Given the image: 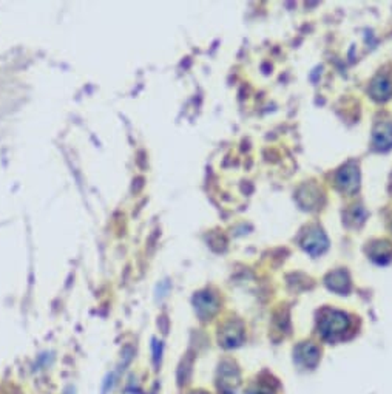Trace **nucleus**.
I'll use <instances>...</instances> for the list:
<instances>
[{
  "instance_id": "obj_1",
  "label": "nucleus",
  "mask_w": 392,
  "mask_h": 394,
  "mask_svg": "<svg viewBox=\"0 0 392 394\" xmlns=\"http://www.w3.org/2000/svg\"><path fill=\"white\" fill-rule=\"evenodd\" d=\"M351 326L349 317L344 313H340V311L333 309H326L321 313V319L318 322V328L321 335L326 340L336 342L344 338V334L348 333V329Z\"/></svg>"
},
{
  "instance_id": "obj_2",
  "label": "nucleus",
  "mask_w": 392,
  "mask_h": 394,
  "mask_svg": "<svg viewBox=\"0 0 392 394\" xmlns=\"http://www.w3.org/2000/svg\"><path fill=\"white\" fill-rule=\"evenodd\" d=\"M303 246L307 252L312 253V256H318V253L323 252L327 247V240L324 237V234L317 229V231H311L306 235Z\"/></svg>"
},
{
  "instance_id": "obj_3",
  "label": "nucleus",
  "mask_w": 392,
  "mask_h": 394,
  "mask_svg": "<svg viewBox=\"0 0 392 394\" xmlns=\"http://www.w3.org/2000/svg\"><path fill=\"white\" fill-rule=\"evenodd\" d=\"M320 359L318 348L312 345V343H305L297 348V360L298 364L305 366H315Z\"/></svg>"
},
{
  "instance_id": "obj_4",
  "label": "nucleus",
  "mask_w": 392,
  "mask_h": 394,
  "mask_svg": "<svg viewBox=\"0 0 392 394\" xmlns=\"http://www.w3.org/2000/svg\"><path fill=\"white\" fill-rule=\"evenodd\" d=\"M374 145L380 150H386L392 147V125L391 124H378L374 132Z\"/></svg>"
},
{
  "instance_id": "obj_5",
  "label": "nucleus",
  "mask_w": 392,
  "mask_h": 394,
  "mask_svg": "<svg viewBox=\"0 0 392 394\" xmlns=\"http://www.w3.org/2000/svg\"><path fill=\"white\" fill-rule=\"evenodd\" d=\"M338 184L344 190H348V192H351V190H355L358 187V170L353 166L344 167L338 174Z\"/></svg>"
},
{
  "instance_id": "obj_6",
  "label": "nucleus",
  "mask_w": 392,
  "mask_h": 394,
  "mask_svg": "<svg viewBox=\"0 0 392 394\" xmlns=\"http://www.w3.org/2000/svg\"><path fill=\"white\" fill-rule=\"evenodd\" d=\"M327 286H329L332 291L344 294V292L349 291V278L343 271L333 272V274H331L329 278H327Z\"/></svg>"
},
{
  "instance_id": "obj_7",
  "label": "nucleus",
  "mask_w": 392,
  "mask_h": 394,
  "mask_svg": "<svg viewBox=\"0 0 392 394\" xmlns=\"http://www.w3.org/2000/svg\"><path fill=\"white\" fill-rule=\"evenodd\" d=\"M391 90H392V87H391L389 82L386 79H382V78H378L374 84H372V88H371L372 94H374V98H377V99L389 98Z\"/></svg>"
},
{
  "instance_id": "obj_8",
  "label": "nucleus",
  "mask_w": 392,
  "mask_h": 394,
  "mask_svg": "<svg viewBox=\"0 0 392 394\" xmlns=\"http://www.w3.org/2000/svg\"><path fill=\"white\" fill-rule=\"evenodd\" d=\"M250 394H275L274 390L271 388L269 385H258V386H255V390L250 391Z\"/></svg>"
}]
</instances>
